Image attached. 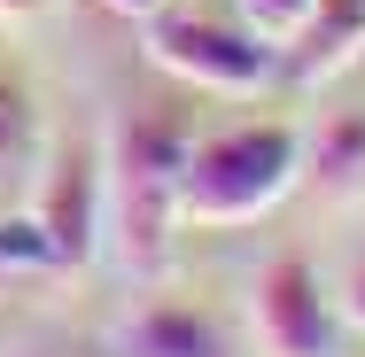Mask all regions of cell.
Listing matches in <instances>:
<instances>
[{
	"mask_svg": "<svg viewBox=\"0 0 365 357\" xmlns=\"http://www.w3.org/2000/svg\"><path fill=\"white\" fill-rule=\"evenodd\" d=\"M319 0H241V24L264 31V39H295V24L311 16Z\"/></svg>",
	"mask_w": 365,
	"mask_h": 357,
	"instance_id": "cell-10",
	"label": "cell"
},
{
	"mask_svg": "<svg viewBox=\"0 0 365 357\" xmlns=\"http://www.w3.org/2000/svg\"><path fill=\"white\" fill-rule=\"evenodd\" d=\"M342 319H350V326L365 334V257L350 264V280H342Z\"/></svg>",
	"mask_w": 365,
	"mask_h": 357,
	"instance_id": "cell-11",
	"label": "cell"
},
{
	"mask_svg": "<svg viewBox=\"0 0 365 357\" xmlns=\"http://www.w3.org/2000/svg\"><path fill=\"white\" fill-rule=\"evenodd\" d=\"M249 334H257L264 357H334L342 350V311L327 303L311 257L280 249L257 272V287H249Z\"/></svg>",
	"mask_w": 365,
	"mask_h": 357,
	"instance_id": "cell-4",
	"label": "cell"
},
{
	"mask_svg": "<svg viewBox=\"0 0 365 357\" xmlns=\"http://www.w3.org/2000/svg\"><path fill=\"white\" fill-rule=\"evenodd\" d=\"M195 133L179 109H133L117 125L109 171H101V225L117 233V257L133 280H155L179 233V179H187Z\"/></svg>",
	"mask_w": 365,
	"mask_h": 357,
	"instance_id": "cell-1",
	"label": "cell"
},
{
	"mask_svg": "<svg viewBox=\"0 0 365 357\" xmlns=\"http://www.w3.org/2000/svg\"><path fill=\"white\" fill-rule=\"evenodd\" d=\"M31 8H47V0H0V16H31Z\"/></svg>",
	"mask_w": 365,
	"mask_h": 357,
	"instance_id": "cell-12",
	"label": "cell"
},
{
	"mask_svg": "<svg viewBox=\"0 0 365 357\" xmlns=\"http://www.w3.org/2000/svg\"><path fill=\"white\" fill-rule=\"evenodd\" d=\"M303 171H311L319 195H350V187L365 179V109L327 117V133H319V148L303 155Z\"/></svg>",
	"mask_w": 365,
	"mask_h": 357,
	"instance_id": "cell-8",
	"label": "cell"
},
{
	"mask_svg": "<svg viewBox=\"0 0 365 357\" xmlns=\"http://www.w3.org/2000/svg\"><path fill=\"white\" fill-rule=\"evenodd\" d=\"M31 140H39V109H31V86L0 63V195L16 187V171L31 163Z\"/></svg>",
	"mask_w": 365,
	"mask_h": 357,
	"instance_id": "cell-9",
	"label": "cell"
},
{
	"mask_svg": "<svg viewBox=\"0 0 365 357\" xmlns=\"http://www.w3.org/2000/svg\"><path fill=\"white\" fill-rule=\"evenodd\" d=\"M365 55V0H319L303 24H295V47H288V78L295 86H327L342 78Z\"/></svg>",
	"mask_w": 365,
	"mask_h": 357,
	"instance_id": "cell-7",
	"label": "cell"
},
{
	"mask_svg": "<svg viewBox=\"0 0 365 357\" xmlns=\"http://www.w3.org/2000/svg\"><path fill=\"white\" fill-rule=\"evenodd\" d=\"M109 357H233V334L202 303H179V295H148L117 319Z\"/></svg>",
	"mask_w": 365,
	"mask_h": 357,
	"instance_id": "cell-6",
	"label": "cell"
},
{
	"mask_svg": "<svg viewBox=\"0 0 365 357\" xmlns=\"http://www.w3.org/2000/svg\"><path fill=\"white\" fill-rule=\"evenodd\" d=\"M39 241H47V264H86L93 241H101V148L93 133H71L47 187H39Z\"/></svg>",
	"mask_w": 365,
	"mask_h": 357,
	"instance_id": "cell-5",
	"label": "cell"
},
{
	"mask_svg": "<svg viewBox=\"0 0 365 357\" xmlns=\"http://www.w3.org/2000/svg\"><path fill=\"white\" fill-rule=\"evenodd\" d=\"M140 55L155 71H171L195 93H264L272 86V47L264 31L202 16V8H148L140 16Z\"/></svg>",
	"mask_w": 365,
	"mask_h": 357,
	"instance_id": "cell-3",
	"label": "cell"
},
{
	"mask_svg": "<svg viewBox=\"0 0 365 357\" xmlns=\"http://www.w3.org/2000/svg\"><path fill=\"white\" fill-rule=\"evenodd\" d=\"M303 179V140L295 125H233L210 133L187 155V179H179V233H225V225H257Z\"/></svg>",
	"mask_w": 365,
	"mask_h": 357,
	"instance_id": "cell-2",
	"label": "cell"
}]
</instances>
